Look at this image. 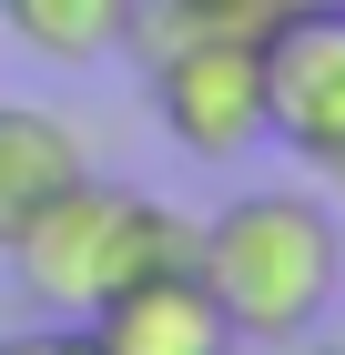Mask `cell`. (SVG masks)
Here are the masks:
<instances>
[{
	"instance_id": "6",
	"label": "cell",
	"mask_w": 345,
	"mask_h": 355,
	"mask_svg": "<svg viewBox=\"0 0 345 355\" xmlns=\"http://www.w3.org/2000/svg\"><path fill=\"white\" fill-rule=\"evenodd\" d=\"M81 163H92V153H81V132L51 102H0V244H10Z\"/></svg>"
},
{
	"instance_id": "4",
	"label": "cell",
	"mask_w": 345,
	"mask_h": 355,
	"mask_svg": "<svg viewBox=\"0 0 345 355\" xmlns=\"http://www.w3.org/2000/svg\"><path fill=\"white\" fill-rule=\"evenodd\" d=\"M264 82V142H285L305 173L345 163V10H274L254 31Z\"/></svg>"
},
{
	"instance_id": "11",
	"label": "cell",
	"mask_w": 345,
	"mask_h": 355,
	"mask_svg": "<svg viewBox=\"0 0 345 355\" xmlns=\"http://www.w3.org/2000/svg\"><path fill=\"white\" fill-rule=\"evenodd\" d=\"M325 183H335V193H345V163H335V173H325Z\"/></svg>"
},
{
	"instance_id": "9",
	"label": "cell",
	"mask_w": 345,
	"mask_h": 355,
	"mask_svg": "<svg viewBox=\"0 0 345 355\" xmlns=\"http://www.w3.org/2000/svg\"><path fill=\"white\" fill-rule=\"evenodd\" d=\"M0 355H92V335H81V325H51V315H41V335H0Z\"/></svg>"
},
{
	"instance_id": "5",
	"label": "cell",
	"mask_w": 345,
	"mask_h": 355,
	"mask_svg": "<svg viewBox=\"0 0 345 355\" xmlns=\"http://www.w3.org/2000/svg\"><path fill=\"white\" fill-rule=\"evenodd\" d=\"M81 335H92V355H234V325H224V304L193 284V264L122 284Z\"/></svg>"
},
{
	"instance_id": "10",
	"label": "cell",
	"mask_w": 345,
	"mask_h": 355,
	"mask_svg": "<svg viewBox=\"0 0 345 355\" xmlns=\"http://www.w3.org/2000/svg\"><path fill=\"white\" fill-rule=\"evenodd\" d=\"M274 10H345V0H274Z\"/></svg>"
},
{
	"instance_id": "8",
	"label": "cell",
	"mask_w": 345,
	"mask_h": 355,
	"mask_svg": "<svg viewBox=\"0 0 345 355\" xmlns=\"http://www.w3.org/2000/svg\"><path fill=\"white\" fill-rule=\"evenodd\" d=\"M183 31H264L274 21V0H162Z\"/></svg>"
},
{
	"instance_id": "1",
	"label": "cell",
	"mask_w": 345,
	"mask_h": 355,
	"mask_svg": "<svg viewBox=\"0 0 345 355\" xmlns=\"http://www.w3.org/2000/svg\"><path fill=\"white\" fill-rule=\"evenodd\" d=\"M193 284L224 304L234 345H294L345 295V223L325 193L254 183L213 223H193Z\"/></svg>"
},
{
	"instance_id": "3",
	"label": "cell",
	"mask_w": 345,
	"mask_h": 355,
	"mask_svg": "<svg viewBox=\"0 0 345 355\" xmlns=\"http://www.w3.org/2000/svg\"><path fill=\"white\" fill-rule=\"evenodd\" d=\"M153 122L193 163H244L264 142V82H254V31H183L173 51L142 61Z\"/></svg>"
},
{
	"instance_id": "12",
	"label": "cell",
	"mask_w": 345,
	"mask_h": 355,
	"mask_svg": "<svg viewBox=\"0 0 345 355\" xmlns=\"http://www.w3.org/2000/svg\"><path fill=\"white\" fill-rule=\"evenodd\" d=\"M305 355H345V345H305Z\"/></svg>"
},
{
	"instance_id": "7",
	"label": "cell",
	"mask_w": 345,
	"mask_h": 355,
	"mask_svg": "<svg viewBox=\"0 0 345 355\" xmlns=\"http://www.w3.org/2000/svg\"><path fill=\"white\" fill-rule=\"evenodd\" d=\"M122 21H133V0H0V31H10L31 61H51V71L112 61L122 51Z\"/></svg>"
},
{
	"instance_id": "2",
	"label": "cell",
	"mask_w": 345,
	"mask_h": 355,
	"mask_svg": "<svg viewBox=\"0 0 345 355\" xmlns=\"http://www.w3.org/2000/svg\"><path fill=\"white\" fill-rule=\"evenodd\" d=\"M0 254H10V284L31 295V315H51V325H92L122 284L193 264V223L173 214V203H153L142 183H112V173L81 163Z\"/></svg>"
}]
</instances>
